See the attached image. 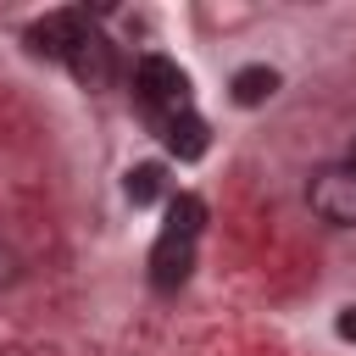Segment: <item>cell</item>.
Here are the masks:
<instances>
[{
	"instance_id": "cell-1",
	"label": "cell",
	"mask_w": 356,
	"mask_h": 356,
	"mask_svg": "<svg viewBox=\"0 0 356 356\" xmlns=\"http://www.w3.org/2000/svg\"><path fill=\"white\" fill-rule=\"evenodd\" d=\"M134 95H139L150 122H167V117L189 111V72L178 61H167V56H145L134 67Z\"/></svg>"
},
{
	"instance_id": "cell-9",
	"label": "cell",
	"mask_w": 356,
	"mask_h": 356,
	"mask_svg": "<svg viewBox=\"0 0 356 356\" xmlns=\"http://www.w3.org/2000/svg\"><path fill=\"white\" fill-rule=\"evenodd\" d=\"M200 222H206V206H200V195H178V200L167 206V234H178V239H195V234H200Z\"/></svg>"
},
{
	"instance_id": "cell-4",
	"label": "cell",
	"mask_w": 356,
	"mask_h": 356,
	"mask_svg": "<svg viewBox=\"0 0 356 356\" xmlns=\"http://www.w3.org/2000/svg\"><path fill=\"white\" fill-rule=\"evenodd\" d=\"M189 256H195V239H178V234H161V245H156V256H150V278H156V289H172V284H184L189 278Z\"/></svg>"
},
{
	"instance_id": "cell-6",
	"label": "cell",
	"mask_w": 356,
	"mask_h": 356,
	"mask_svg": "<svg viewBox=\"0 0 356 356\" xmlns=\"http://www.w3.org/2000/svg\"><path fill=\"white\" fill-rule=\"evenodd\" d=\"M156 134H161V139H167V150H178L184 161H195V156L206 150V122H200L195 111H178V117L156 122Z\"/></svg>"
},
{
	"instance_id": "cell-10",
	"label": "cell",
	"mask_w": 356,
	"mask_h": 356,
	"mask_svg": "<svg viewBox=\"0 0 356 356\" xmlns=\"http://www.w3.org/2000/svg\"><path fill=\"white\" fill-rule=\"evenodd\" d=\"M17 273H22L17 250H11V245H0V289H11V284H17Z\"/></svg>"
},
{
	"instance_id": "cell-12",
	"label": "cell",
	"mask_w": 356,
	"mask_h": 356,
	"mask_svg": "<svg viewBox=\"0 0 356 356\" xmlns=\"http://www.w3.org/2000/svg\"><path fill=\"white\" fill-rule=\"evenodd\" d=\"M345 161H350V167H356V139H350V156H345Z\"/></svg>"
},
{
	"instance_id": "cell-8",
	"label": "cell",
	"mask_w": 356,
	"mask_h": 356,
	"mask_svg": "<svg viewBox=\"0 0 356 356\" xmlns=\"http://www.w3.org/2000/svg\"><path fill=\"white\" fill-rule=\"evenodd\" d=\"M128 200L134 206H150V200H161V189H167V172H161V161H139L134 172H128Z\"/></svg>"
},
{
	"instance_id": "cell-5",
	"label": "cell",
	"mask_w": 356,
	"mask_h": 356,
	"mask_svg": "<svg viewBox=\"0 0 356 356\" xmlns=\"http://www.w3.org/2000/svg\"><path fill=\"white\" fill-rule=\"evenodd\" d=\"M67 67H72V72H78L89 89H100V83H111V44H106V39L89 28V33H83V44L67 56Z\"/></svg>"
},
{
	"instance_id": "cell-11",
	"label": "cell",
	"mask_w": 356,
	"mask_h": 356,
	"mask_svg": "<svg viewBox=\"0 0 356 356\" xmlns=\"http://www.w3.org/2000/svg\"><path fill=\"white\" fill-rule=\"evenodd\" d=\"M339 339H356V306L339 312Z\"/></svg>"
},
{
	"instance_id": "cell-7",
	"label": "cell",
	"mask_w": 356,
	"mask_h": 356,
	"mask_svg": "<svg viewBox=\"0 0 356 356\" xmlns=\"http://www.w3.org/2000/svg\"><path fill=\"white\" fill-rule=\"evenodd\" d=\"M273 89H278V72H273V67H239V72L228 78L234 106H261V100H273Z\"/></svg>"
},
{
	"instance_id": "cell-2",
	"label": "cell",
	"mask_w": 356,
	"mask_h": 356,
	"mask_svg": "<svg viewBox=\"0 0 356 356\" xmlns=\"http://www.w3.org/2000/svg\"><path fill=\"white\" fill-rule=\"evenodd\" d=\"M306 206L312 217H323L328 228H356V167L350 161H328L306 178Z\"/></svg>"
},
{
	"instance_id": "cell-3",
	"label": "cell",
	"mask_w": 356,
	"mask_h": 356,
	"mask_svg": "<svg viewBox=\"0 0 356 356\" xmlns=\"http://www.w3.org/2000/svg\"><path fill=\"white\" fill-rule=\"evenodd\" d=\"M83 33H89V11H56V17H44L39 28H28V44L39 50V56H72L78 44H83Z\"/></svg>"
}]
</instances>
